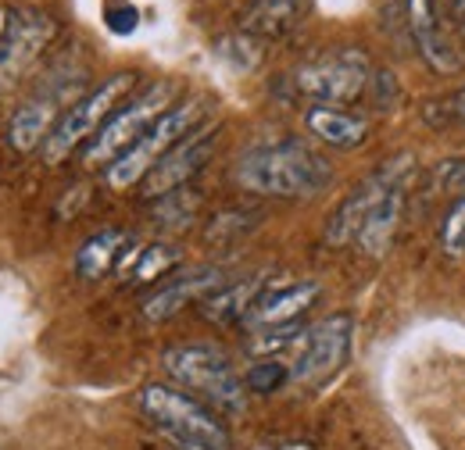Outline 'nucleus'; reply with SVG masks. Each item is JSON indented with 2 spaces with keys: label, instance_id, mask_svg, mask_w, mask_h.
I'll list each match as a JSON object with an SVG mask.
<instances>
[{
  "label": "nucleus",
  "instance_id": "nucleus-1",
  "mask_svg": "<svg viewBox=\"0 0 465 450\" xmlns=\"http://www.w3.org/2000/svg\"><path fill=\"white\" fill-rule=\"evenodd\" d=\"M232 179L247 193L304 201V197L322 193L333 182V169L308 143L287 136V140H269V143H254L251 151H243L232 169Z\"/></svg>",
  "mask_w": 465,
  "mask_h": 450
},
{
  "label": "nucleus",
  "instance_id": "nucleus-2",
  "mask_svg": "<svg viewBox=\"0 0 465 450\" xmlns=\"http://www.w3.org/2000/svg\"><path fill=\"white\" fill-rule=\"evenodd\" d=\"M140 415L151 422V429L169 440L175 450H230L226 426L197 400L165 383H147L140 396Z\"/></svg>",
  "mask_w": 465,
  "mask_h": 450
},
{
  "label": "nucleus",
  "instance_id": "nucleus-3",
  "mask_svg": "<svg viewBox=\"0 0 465 450\" xmlns=\"http://www.w3.org/2000/svg\"><path fill=\"white\" fill-rule=\"evenodd\" d=\"M162 365L183 390L204 396L208 404L232 411V415L243 411L247 386L226 350H219L212 343H179L162 354Z\"/></svg>",
  "mask_w": 465,
  "mask_h": 450
},
{
  "label": "nucleus",
  "instance_id": "nucleus-4",
  "mask_svg": "<svg viewBox=\"0 0 465 450\" xmlns=\"http://www.w3.org/2000/svg\"><path fill=\"white\" fill-rule=\"evenodd\" d=\"M204 118H208V101H204V97H193V101H186V104L169 108L122 158H115V161L108 165L104 182H108L115 193L133 190L136 182H143V179L151 175V169H154L173 147H179L190 132H197Z\"/></svg>",
  "mask_w": 465,
  "mask_h": 450
},
{
  "label": "nucleus",
  "instance_id": "nucleus-5",
  "mask_svg": "<svg viewBox=\"0 0 465 450\" xmlns=\"http://www.w3.org/2000/svg\"><path fill=\"white\" fill-rule=\"evenodd\" d=\"M136 83H140L136 72H115L104 83H97L90 93L75 97V104L61 114L58 125L47 136V143L40 147L44 151V161L47 165H61L75 147L90 143L104 129V122L118 112V104L136 90Z\"/></svg>",
  "mask_w": 465,
  "mask_h": 450
},
{
  "label": "nucleus",
  "instance_id": "nucleus-6",
  "mask_svg": "<svg viewBox=\"0 0 465 450\" xmlns=\"http://www.w3.org/2000/svg\"><path fill=\"white\" fill-rule=\"evenodd\" d=\"M293 90L297 97L312 101V104H326V108H341L358 101L369 83H372V64L369 54L358 47H337L330 54L315 57L308 64H301L293 72Z\"/></svg>",
  "mask_w": 465,
  "mask_h": 450
},
{
  "label": "nucleus",
  "instance_id": "nucleus-7",
  "mask_svg": "<svg viewBox=\"0 0 465 450\" xmlns=\"http://www.w3.org/2000/svg\"><path fill=\"white\" fill-rule=\"evenodd\" d=\"M173 97H175V83L173 79H162V83H154V86H147L140 97H133L125 108H118L108 122H104V129L86 143V151H83V161L90 165V169H97V165H112L115 158H122L162 114L173 108Z\"/></svg>",
  "mask_w": 465,
  "mask_h": 450
},
{
  "label": "nucleus",
  "instance_id": "nucleus-8",
  "mask_svg": "<svg viewBox=\"0 0 465 450\" xmlns=\"http://www.w3.org/2000/svg\"><path fill=\"white\" fill-rule=\"evenodd\" d=\"M351 343H354V318L348 311L326 315L322 322L308 326L297 339V347H293L291 383L308 386V390L330 383L348 365Z\"/></svg>",
  "mask_w": 465,
  "mask_h": 450
},
{
  "label": "nucleus",
  "instance_id": "nucleus-9",
  "mask_svg": "<svg viewBox=\"0 0 465 450\" xmlns=\"http://www.w3.org/2000/svg\"><path fill=\"white\" fill-rule=\"evenodd\" d=\"M411 165H415L411 154H398V158L383 161L372 175H365L348 197L341 201V208L330 215V222H326V243L330 247H348V243H354L361 222L369 219V211L383 197H391L394 190H405V179L411 175Z\"/></svg>",
  "mask_w": 465,
  "mask_h": 450
},
{
  "label": "nucleus",
  "instance_id": "nucleus-10",
  "mask_svg": "<svg viewBox=\"0 0 465 450\" xmlns=\"http://www.w3.org/2000/svg\"><path fill=\"white\" fill-rule=\"evenodd\" d=\"M58 36V22L47 11L18 7L0 25V90L18 83Z\"/></svg>",
  "mask_w": 465,
  "mask_h": 450
},
{
  "label": "nucleus",
  "instance_id": "nucleus-11",
  "mask_svg": "<svg viewBox=\"0 0 465 450\" xmlns=\"http://www.w3.org/2000/svg\"><path fill=\"white\" fill-rule=\"evenodd\" d=\"M75 101L68 97V79L51 83L47 90H40L36 97H29L18 112L11 114V122H7V147L18 151V154H29V151L44 147L47 136H51V129L58 125V118Z\"/></svg>",
  "mask_w": 465,
  "mask_h": 450
},
{
  "label": "nucleus",
  "instance_id": "nucleus-12",
  "mask_svg": "<svg viewBox=\"0 0 465 450\" xmlns=\"http://www.w3.org/2000/svg\"><path fill=\"white\" fill-rule=\"evenodd\" d=\"M215 143H219V129L201 125L197 132H190V136H186L179 147H173V151L151 169V175L140 182V186H143V197L158 201V197H165V193H173V190L190 186V179L212 161Z\"/></svg>",
  "mask_w": 465,
  "mask_h": 450
},
{
  "label": "nucleus",
  "instance_id": "nucleus-13",
  "mask_svg": "<svg viewBox=\"0 0 465 450\" xmlns=\"http://www.w3.org/2000/svg\"><path fill=\"white\" fill-rule=\"evenodd\" d=\"M223 286H226V272L219 265H201V269H190L183 276L165 279L154 293H147L140 311H143L147 322H165V318L179 315L183 308L201 304L204 297H212Z\"/></svg>",
  "mask_w": 465,
  "mask_h": 450
},
{
  "label": "nucleus",
  "instance_id": "nucleus-14",
  "mask_svg": "<svg viewBox=\"0 0 465 450\" xmlns=\"http://www.w3.org/2000/svg\"><path fill=\"white\" fill-rule=\"evenodd\" d=\"M319 293H322V286L315 279H301V282H291V286L265 289V293L254 300V308L247 311L243 326H247L251 333H254V329H272V326H291V322H297V318L319 300Z\"/></svg>",
  "mask_w": 465,
  "mask_h": 450
},
{
  "label": "nucleus",
  "instance_id": "nucleus-15",
  "mask_svg": "<svg viewBox=\"0 0 465 450\" xmlns=\"http://www.w3.org/2000/svg\"><path fill=\"white\" fill-rule=\"evenodd\" d=\"M304 125L315 140H322L326 147L333 151H354L369 140V122L358 118V114L344 112V108H326V104H315L304 114Z\"/></svg>",
  "mask_w": 465,
  "mask_h": 450
},
{
  "label": "nucleus",
  "instance_id": "nucleus-16",
  "mask_svg": "<svg viewBox=\"0 0 465 450\" xmlns=\"http://www.w3.org/2000/svg\"><path fill=\"white\" fill-rule=\"evenodd\" d=\"M265 293V276H247L240 282H226L223 289H215L212 297L201 300V315L215 326H232V322H243L247 311L254 308V300Z\"/></svg>",
  "mask_w": 465,
  "mask_h": 450
},
{
  "label": "nucleus",
  "instance_id": "nucleus-17",
  "mask_svg": "<svg viewBox=\"0 0 465 450\" xmlns=\"http://www.w3.org/2000/svg\"><path fill=\"white\" fill-rule=\"evenodd\" d=\"M129 232L122 229H101L94 232L90 240H83V247L75 250V276L86 282L104 279L112 269H118V261L125 258V247H129Z\"/></svg>",
  "mask_w": 465,
  "mask_h": 450
},
{
  "label": "nucleus",
  "instance_id": "nucleus-18",
  "mask_svg": "<svg viewBox=\"0 0 465 450\" xmlns=\"http://www.w3.org/2000/svg\"><path fill=\"white\" fill-rule=\"evenodd\" d=\"M304 15L308 0H254L243 15V33H251L254 40H280L301 25Z\"/></svg>",
  "mask_w": 465,
  "mask_h": 450
},
{
  "label": "nucleus",
  "instance_id": "nucleus-19",
  "mask_svg": "<svg viewBox=\"0 0 465 450\" xmlns=\"http://www.w3.org/2000/svg\"><path fill=\"white\" fill-rule=\"evenodd\" d=\"M401 215H405V190H394L391 197H383V201L369 211V219L361 222L354 243H358L369 258H383V254L391 250L394 236H398Z\"/></svg>",
  "mask_w": 465,
  "mask_h": 450
},
{
  "label": "nucleus",
  "instance_id": "nucleus-20",
  "mask_svg": "<svg viewBox=\"0 0 465 450\" xmlns=\"http://www.w3.org/2000/svg\"><path fill=\"white\" fill-rule=\"evenodd\" d=\"M183 261L179 247L173 243H151V247H136L118 261V276L129 286H147V282L169 279L175 265Z\"/></svg>",
  "mask_w": 465,
  "mask_h": 450
},
{
  "label": "nucleus",
  "instance_id": "nucleus-21",
  "mask_svg": "<svg viewBox=\"0 0 465 450\" xmlns=\"http://www.w3.org/2000/svg\"><path fill=\"white\" fill-rule=\"evenodd\" d=\"M197 208H201L197 190L183 186V190H173V193L154 201V222L162 225V229H186L197 219Z\"/></svg>",
  "mask_w": 465,
  "mask_h": 450
},
{
  "label": "nucleus",
  "instance_id": "nucleus-22",
  "mask_svg": "<svg viewBox=\"0 0 465 450\" xmlns=\"http://www.w3.org/2000/svg\"><path fill=\"white\" fill-rule=\"evenodd\" d=\"M287 383H291V365H283V361H276V357L254 361V365L247 368V376H243L247 394H276V390L287 386Z\"/></svg>",
  "mask_w": 465,
  "mask_h": 450
},
{
  "label": "nucleus",
  "instance_id": "nucleus-23",
  "mask_svg": "<svg viewBox=\"0 0 465 450\" xmlns=\"http://www.w3.org/2000/svg\"><path fill=\"white\" fill-rule=\"evenodd\" d=\"M215 54L223 57L226 64H232L236 72H251L262 57V44L251 36V33H236V36H223L215 44Z\"/></svg>",
  "mask_w": 465,
  "mask_h": 450
},
{
  "label": "nucleus",
  "instance_id": "nucleus-24",
  "mask_svg": "<svg viewBox=\"0 0 465 450\" xmlns=\"http://www.w3.org/2000/svg\"><path fill=\"white\" fill-rule=\"evenodd\" d=\"M301 326L291 322V326H272V329H254L251 333V350L254 354H276V350H287V347H297V339H301Z\"/></svg>",
  "mask_w": 465,
  "mask_h": 450
},
{
  "label": "nucleus",
  "instance_id": "nucleus-25",
  "mask_svg": "<svg viewBox=\"0 0 465 450\" xmlns=\"http://www.w3.org/2000/svg\"><path fill=\"white\" fill-rule=\"evenodd\" d=\"M440 247L448 254H462L465 250V197H455V204L440 219Z\"/></svg>",
  "mask_w": 465,
  "mask_h": 450
},
{
  "label": "nucleus",
  "instance_id": "nucleus-26",
  "mask_svg": "<svg viewBox=\"0 0 465 450\" xmlns=\"http://www.w3.org/2000/svg\"><path fill=\"white\" fill-rule=\"evenodd\" d=\"M433 182H437V190H444V193L465 197V158L444 161V165L437 169V175H433Z\"/></svg>",
  "mask_w": 465,
  "mask_h": 450
},
{
  "label": "nucleus",
  "instance_id": "nucleus-27",
  "mask_svg": "<svg viewBox=\"0 0 465 450\" xmlns=\"http://www.w3.org/2000/svg\"><path fill=\"white\" fill-rule=\"evenodd\" d=\"M108 22H112L115 33H133V29H136V11H133V7H125L122 15L108 11Z\"/></svg>",
  "mask_w": 465,
  "mask_h": 450
},
{
  "label": "nucleus",
  "instance_id": "nucleus-28",
  "mask_svg": "<svg viewBox=\"0 0 465 450\" xmlns=\"http://www.w3.org/2000/svg\"><path fill=\"white\" fill-rule=\"evenodd\" d=\"M437 7H440V18H448V22H465V0H437Z\"/></svg>",
  "mask_w": 465,
  "mask_h": 450
},
{
  "label": "nucleus",
  "instance_id": "nucleus-29",
  "mask_svg": "<svg viewBox=\"0 0 465 450\" xmlns=\"http://www.w3.org/2000/svg\"><path fill=\"white\" fill-rule=\"evenodd\" d=\"M448 114L459 118V122H465V90H459V93L448 101Z\"/></svg>",
  "mask_w": 465,
  "mask_h": 450
},
{
  "label": "nucleus",
  "instance_id": "nucleus-30",
  "mask_svg": "<svg viewBox=\"0 0 465 450\" xmlns=\"http://www.w3.org/2000/svg\"><path fill=\"white\" fill-rule=\"evenodd\" d=\"M280 450H312L308 444H287V447H280Z\"/></svg>",
  "mask_w": 465,
  "mask_h": 450
},
{
  "label": "nucleus",
  "instance_id": "nucleus-31",
  "mask_svg": "<svg viewBox=\"0 0 465 450\" xmlns=\"http://www.w3.org/2000/svg\"><path fill=\"white\" fill-rule=\"evenodd\" d=\"M258 450H265V447H258Z\"/></svg>",
  "mask_w": 465,
  "mask_h": 450
}]
</instances>
